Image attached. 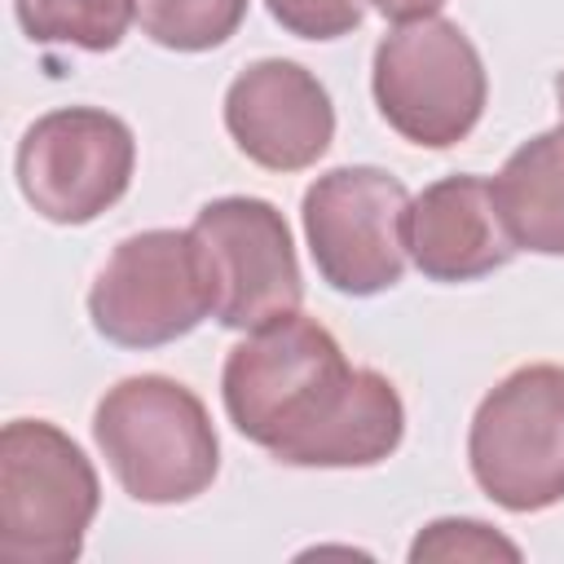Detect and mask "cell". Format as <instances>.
<instances>
[{
    "mask_svg": "<svg viewBox=\"0 0 564 564\" xmlns=\"http://www.w3.org/2000/svg\"><path fill=\"white\" fill-rule=\"evenodd\" d=\"M220 401L234 432L286 467H375L405 436L397 383L348 366L339 339L300 308L229 348Z\"/></svg>",
    "mask_w": 564,
    "mask_h": 564,
    "instance_id": "cell-1",
    "label": "cell"
},
{
    "mask_svg": "<svg viewBox=\"0 0 564 564\" xmlns=\"http://www.w3.org/2000/svg\"><path fill=\"white\" fill-rule=\"evenodd\" d=\"M93 441L119 489L145 507L198 498L220 471V441L203 397L167 375H128L101 392Z\"/></svg>",
    "mask_w": 564,
    "mask_h": 564,
    "instance_id": "cell-2",
    "label": "cell"
},
{
    "mask_svg": "<svg viewBox=\"0 0 564 564\" xmlns=\"http://www.w3.org/2000/svg\"><path fill=\"white\" fill-rule=\"evenodd\" d=\"M101 480L88 454L48 419H13L0 432V560L75 564Z\"/></svg>",
    "mask_w": 564,
    "mask_h": 564,
    "instance_id": "cell-3",
    "label": "cell"
},
{
    "mask_svg": "<svg viewBox=\"0 0 564 564\" xmlns=\"http://www.w3.org/2000/svg\"><path fill=\"white\" fill-rule=\"evenodd\" d=\"M370 93L383 123L423 150H449L471 137L489 101V75L449 18L397 22L370 62Z\"/></svg>",
    "mask_w": 564,
    "mask_h": 564,
    "instance_id": "cell-4",
    "label": "cell"
},
{
    "mask_svg": "<svg viewBox=\"0 0 564 564\" xmlns=\"http://www.w3.org/2000/svg\"><path fill=\"white\" fill-rule=\"evenodd\" d=\"M467 463L489 502L516 516L564 502V366L529 361L502 375L467 427Z\"/></svg>",
    "mask_w": 564,
    "mask_h": 564,
    "instance_id": "cell-5",
    "label": "cell"
},
{
    "mask_svg": "<svg viewBox=\"0 0 564 564\" xmlns=\"http://www.w3.org/2000/svg\"><path fill=\"white\" fill-rule=\"evenodd\" d=\"M212 313V278L189 229L128 234L88 291L93 330L119 348H163Z\"/></svg>",
    "mask_w": 564,
    "mask_h": 564,
    "instance_id": "cell-6",
    "label": "cell"
},
{
    "mask_svg": "<svg viewBox=\"0 0 564 564\" xmlns=\"http://www.w3.org/2000/svg\"><path fill=\"white\" fill-rule=\"evenodd\" d=\"M410 189L370 163L322 172L300 203L317 278L339 295L392 291L405 273Z\"/></svg>",
    "mask_w": 564,
    "mask_h": 564,
    "instance_id": "cell-7",
    "label": "cell"
},
{
    "mask_svg": "<svg viewBox=\"0 0 564 564\" xmlns=\"http://www.w3.org/2000/svg\"><path fill=\"white\" fill-rule=\"evenodd\" d=\"M137 167L132 128L101 106H62L40 115L18 141V189L53 225H88L110 212Z\"/></svg>",
    "mask_w": 564,
    "mask_h": 564,
    "instance_id": "cell-8",
    "label": "cell"
},
{
    "mask_svg": "<svg viewBox=\"0 0 564 564\" xmlns=\"http://www.w3.org/2000/svg\"><path fill=\"white\" fill-rule=\"evenodd\" d=\"M189 234L203 247L216 322L256 330L304 304V278L286 216L269 198L225 194L198 207Z\"/></svg>",
    "mask_w": 564,
    "mask_h": 564,
    "instance_id": "cell-9",
    "label": "cell"
},
{
    "mask_svg": "<svg viewBox=\"0 0 564 564\" xmlns=\"http://www.w3.org/2000/svg\"><path fill=\"white\" fill-rule=\"evenodd\" d=\"M225 132L256 167L304 172L335 141V106L308 66L260 57L225 88Z\"/></svg>",
    "mask_w": 564,
    "mask_h": 564,
    "instance_id": "cell-10",
    "label": "cell"
},
{
    "mask_svg": "<svg viewBox=\"0 0 564 564\" xmlns=\"http://www.w3.org/2000/svg\"><path fill=\"white\" fill-rule=\"evenodd\" d=\"M405 251L427 282H476L520 247L502 225L494 185L476 172H454L410 198Z\"/></svg>",
    "mask_w": 564,
    "mask_h": 564,
    "instance_id": "cell-11",
    "label": "cell"
},
{
    "mask_svg": "<svg viewBox=\"0 0 564 564\" xmlns=\"http://www.w3.org/2000/svg\"><path fill=\"white\" fill-rule=\"evenodd\" d=\"M489 185L520 251L564 256V123L516 145Z\"/></svg>",
    "mask_w": 564,
    "mask_h": 564,
    "instance_id": "cell-12",
    "label": "cell"
},
{
    "mask_svg": "<svg viewBox=\"0 0 564 564\" xmlns=\"http://www.w3.org/2000/svg\"><path fill=\"white\" fill-rule=\"evenodd\" d=\"M13 13L35 44L110 53L123 44L137 18V0H13Z\"/></svg>",
    "mask_w": 564,
    "mask_h": 564,
    "instance_id": "cell-13",
    "label": "cell"
},
{
    "mask_svg": "<svg viewBox=\"0 0 564 564\" xmlns=\"http://www.w3.org/2000/svg\"><path fill=\"white\" fill-rule=\"evenodd\" d=\"M247 18V0H137L141 35L159 48L207 53L220 48Z\"/></svg>",
    "mask_w": 564,
    "mask_h": 564,
    "instance_id": "cell-14",
    "label": "cell"
},
{
    "mask_svg": "<svg viewBox=\"0 0 564 564\" xmlns=\"http://www.w3.org/2000/svg\"><path fill=\"white\" fill-rule=\"evenodd\" d=\"M410 560H520V546L502 533H494L485 520H432L419 529V538L410 542Z\"/></svg>",
    "mask_w": 564,
    "mask_h": 564,
    "instance_id": "cell-15",
    "label": "cell"
},
{
    "mask_svg": "<svg viewBox=\"0 0 564 564\" xmlns=\"http://www.w3.org/2000/svg\"><path fill=\"white\" fill-rule=\"evenodd\" d=\"M264 9L300 40H339L361 26V0H264Z\"/></svg>",
    "mask_w": 564,
    "mask_h": 564,
    "instance_id": "cell-16",
    "label": "cell"
},
{
    "mask_svg": "<svg viewBox=\"0 0 564 564\" xmlns=\"http://www.w3.org/2000/svg\"><path fill=\"white\" fill-rule=\"evenodd\" d=\"M366 4L392 22H419V18H436L445 0H366Z\"/></svg>",
    "mask_w": 564,
    "mask_h": 564,
    "instance_id": "cell-17",
    "label": "cell"
},
{
    "mask_svg": "<svg viewBox=\"0 0 564 564\" xmlns=\"http://www.w3.org/2000/svg\"><path fill=\"white\" fill-rule=\"evenodd\" d=\"M555 101H560V123H564V70L555 75Z\"/></svg>",
    "mask_w": 564,
    "mask_h": 564,
    "instance_id": "cell-18",
    "label": "cell"
}]
</instances>
